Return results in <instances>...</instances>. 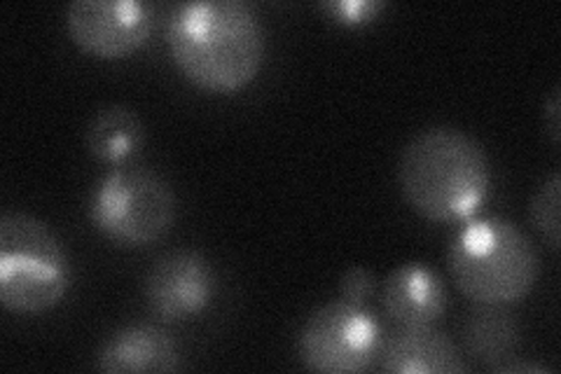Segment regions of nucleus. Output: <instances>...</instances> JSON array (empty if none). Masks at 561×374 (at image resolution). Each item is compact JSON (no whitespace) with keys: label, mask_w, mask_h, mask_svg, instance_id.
<instances>
[{"label":"nucleus","mask_w":561,"mask_h":374,"mask_svg":"<svg viewBox=\"0 0 561 374\" xmlns=\"http://www.w3.org/2000/svg\"><path fill=\"white\" fill-rule=\"evenodd\" d=\"M146 140L144 122L129 105H108L94 115L87 129V146L101 162L122 165L131 159Z\"/></svg>","instance_id":"ddd939ff"},{"label":"nucleus","mask_w":561,"mask_h":374,"mask_svg":"<svg viewBox=\"0 0 561 374\" xmlns=\"http://www.w3.org/2000/svg\"><path fill=\"white\" fill-rule=\"evenodd\" d=\"M323 10L344 26H363L375 22L377 16L386 10L381 0H330Z\"/></svg>","instance_id":"2eb2a0df"},{"label":"nucleus","mask_w":561,"mask_h":374,"mask_svg":"<svg viewBox=\"0 0 561 374\" xmlns=\"http://www.w3.org/2000/svg\"><path fill=\"white\" fill-rule=\"evenodd\" d=\"M538 272L536 248L513 220H468L451 239L449 274L476 305H515L531 293Z\"/></svg>","instance_id":"7ed1b4c3"},{"label":"nucleus","mask_w":561,"mask_h":374,"mask_svg":"<svg viewBox=\"0 0 561 374\" xmlns=\"http://www.w3.org/2000/svg\"><path fill=\"white\" fill-rule=\"evenodd\" d=\"M66 26L78 47L99 59H125L150 38L152 8L138 0H76Z\"/></svg>","instance_id":"0eeeda50"},{"label":"nucleus","mask_w":561,"mask_h":374,"mask_svg":"<svg viewBox=\"0 0 561 374\" xmlns=\"http://www.w3.org/2000/svg\"><path fill=\"white\" fill-rule=\"evenodd\" d=\"M218 276L199 251H171L157 258L144 281L148 307L162 320H185L202 314L216 297Z\"/></svg>","instance_id":"6e6552de"},{"label":"nucleus","mask_w":561,"mask_h":374,"mask_svg":"<svg viewBox=\"0 0 561 374\" xmlns=\"http://www.w3.org/2000/svg\"><path fill=\"white\" fill-rule=\"evenodd\" d=\"M499 374H505V372H534V374H542V372H552L550 367L546 365H538V363H517V361H505L496 367H491Z\"/></svg>","instance_id":"a211bd4d"},{"label":"nucleus","mask_w":561,"mask_h":374,"mask_svg":"<svg viewBox=\"0 0 561 374\" xmlns=\"http://www.w3.org/2000/svg\"><path fill=\"white\" fill-rule=\"evenodd\" d=\"M522 342V332L513 314L499 305H480L463 324V344L470 359L496 367L513 361Z\"/></svg>","instance_id":"f8f14e48"},{"label":"nucleus","mask_w":561,"mask_h":374,"mask_svg":"<svg viewBox=\"0 0 561 374\" xmlns=\"http://www.w3.org/2000/svg\"><path fill=\"white\" fill-rule=\"evenodd\" d=\"M101 372H175L181 370V349L173 337L157 326H127L111 335L99 351Z\"/></svg>","instance_id":"9d476101"},{"label":"nucleus","mask_w":561,"mask_h":374,"mask_svg":"<svg viewBox=\"0 0 561 374\" xmlns=\"http://www.w3.org/2000/svg\"><path fill=\"white\" fill-rule=\"evenodd\" d=\"M381 302L398 328H433L447 311V288L431 267L408 262L386 276Z\"/></svg>","instance_id":"1a4fd4ad"},{"label":"nucleus","mask_w":561,"mask_h":374,"mask_svg":"<svg viewBox=\"0 0 561 374\" xmlns=\"http://www.w3.org/2000/svg\"><path fill=\"white\" fill-rule=\"evenodd\" d=\"M383 347L379 320L363 305L335 299L316 309L300 330L297 353L307 370L325 374L365 372Z\"/></svg>","instance_id":"423d86ee"},{"label":"nucleus","mask_w":561,"mask_h":374,"mask_svg":"<svg viewBox=\"0 0 561 374\" xmlns=\"http://www.w3.org/2000/svg\"><path fill=\"white\" fill-rule=\"evenodd\" d=\"M171 57L206 92L230 94L251 84L265 64L267 38L257 12L241 0H197L173 10Z\"/></svg>","instance_id":"f257e3e1"},{"label":"nucleus","mask_w":561,"mask_h":374,"mask_svg":"<svg viewBox=\"0 0 561 374\" xmlns=\"http://www.w3.org/2000/svg\"><path fill=\"white\" fill-rule=\"evenodd\" d=\"M381 370L393 374H463V351L433 328H400L381 347Z\"/></svg>","instance_id":"9b49d317"},{"label":"nucleus","mask_w":561,"mask_h":374,"mask_svg":"<svg viewBox=\"0 0 561 374\" xmlns=\"http://www.w3.org/2000/svg\"><path fill=\"white\" fill-rule=\"evenodd\" d=\"M398 181L421 218L461 223L489 200L494 171L480 140L456 127H431L402 150Z\"/></svg>","instance_id":"f03ea898"},{"label":"nucleus","mask_w":561,"mask_h":374,"mask_svg":"<svg viewBox=\"0 0 561 374\" xmlns=\"http://www.w3.org/2000/svg\"><path fill=\"white\" fill-rule=\"evenodd\" d=\"M340 293H342V299H346V302L365 305V302L370 299V295L375 293V274L367 270V267H360V264L348 267L346 274L342 276Z\"/></svg>","instance_id":"dca6fc26"},{"label":"nucleus","mask_w":561,"mask_h":374,"mask_svg":"<svg viewBox=\"0 0 561 374\" xmlns=\"http://www.w3.org/2000/svg\"><path fill=\"white\" fill-rule=\"evenodd\" d=\"M559 109H561V105H559V87H554L552 97L546 101V105H542V120H546V127H548V134H550L554 146H559V127H561Z\"/></svg>","instance_id":"f3484780"},{"label":"nucleus","mask_w":561,"mask_h":374,"mask_svg":"<svg viewBox=\"0 0 561 374\" xmlns=\"http://www.w3.org/2000/svg\"><path fill=\"white\" fill-rule=\"evenodd\" d=\"M559 204H561V175L554 171L546 183L538 188L531 200V225L546 239L552 251H559Z\"/></svg>","instance_id":"4468645a"},{"label":"nucleus","mask_w":561,"mask_h":374,"mask_svg":"<svg viewBox=\"0 0 561 374\" xmlns=\"http://www.w3.org/2000/svg\"><path fill=\"white\" fill-rule=\"evenodd\" d=\"M70 286V260L49 225L20 211L0 216V302L12 314L55 309Z\"/></svg>","instance_id":"20e7f679"},{"label":"nucleus","mask_w":561,"mask_h":374,"mask_svg":"<svg viewBox=\"0 0 561 374\" xmlns=\"http://www.w3.org/2000/svg\"><path fill=\"white\" fill-rule=\"evenodd\" d=\"M92 223L117 246L144 248L169 235L175 220V194L164 178L146 167H122L96 185Z\"/></svg>","instance_id":"39448f33"}]
</instances>
